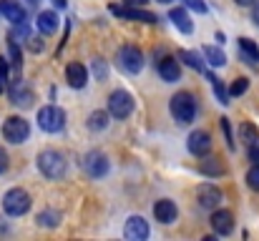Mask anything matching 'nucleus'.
<instances>
[{
  "label": "nucleus",
  "mask_w": 259,
  "mask_h": 241,
  "mask_svg": "<svg viewBox=\"0 0 259 241\" xmlns=\"http://www.w3.org/2000/svg\"><path fill=\"white\" fill-rule=\"evenodd\" d=\"M28 3H30V5H35V3H38V0H28Z\"/></svg>",
  "instance_id": "obj_43"
},
{
  "label": "nucleus",
  "mask_w": 259,
  "mask_h": 241,
  "mask_svg": "<svg viewBox=\"0 0 259 241\" xmlns=\"http://www.w3.org/2000/svg\"><path fill=\"white\" fill-rule=\"evenodd\" d=\"M38 168H40V173L46 178H53V181L56 178H63L66 176V159L58 151H43L38 156Z\"/></svg>",
  "instance_id": "obj_2"
},
{
  "label": "nucleus",
  "mask_w": 259,
  "mask_h": 241,
  "mask_svg": "<svg viewBox=\"0 0 259 241\" xmlns=\"http://www.w3.org/2000/svg\"><path fill=\"white\" fill-rule=\"evenodd\" d=\"M211 229H214L219 236L232 234V229H234V216H232V211H227V209H214V214H211Z\"/></svg>",
  "instance_id": "obj_11"
},
{
  "label": "nucleus",
  "mask_w": 259,
  "mask_h": 241,
  "mask_svg": "<svg viewBox=\"0 0 259 241\" xmlns=\"http://www.w3.org/2000/svg\"><path fill=\"white\" fill-rule=\"evenodd\" d=\"M38 126L48 133H58L66 126V111L58 106H46L38 111Z\"/></svg>",
  "instance_id": "obj_3"
},
{
  "label": "nucleus",
  "mask_w": 259,
  "mask_h": 241,
  "mask_svg": "<svg viewBox=\"0 0 259 241\" xmlns=\"http://www.w3.org/2000/svg\"><path fill=\"white\" fill-rule=\"evenodd\" d=\"M111 13H116V15H123V18H128V20H144V23H156V15H151V13H146V10H141V8H116V5H111Z\"/></svg>",
  "instance_id": "obj_16"
},
{
  "label": "nucleus",
  "mask_w": 259,
  "mask_h": 241,
  "mask_svg": "<svg viewBox=\"0 0 259 241\" xmlns=\"http://www.w3.org/2000/svg\"><path fill=\"white\" fill-rule=\"evenodd\" d=\"M154 216H156V221H161V224H174L176 216H179V209H176L174 201L161 199V201L154 204Z\"/></svg>",
  "instance_id": "obj_13"
},
{
  "label": "nucleus",
  "mask_w": 259,
  "mask_h": 241,
  "mask_svg": "<svg viewBox=\"0 0 259 241\" xmlns=\"http://www.w3.org/2000/svg\"><path fill=\"white\" fill-rule=\"evenodd\" d=\"M209 80H211V85H214V93H217L219 103H222V106H227V103H229V93H227L224 83H222L219 78H214V76H209Z\"/></svg>",
  "instance_id": "obj_28"
},
{
  "label": "nucleus",
  "mask_w": 259,
  "mask_h": 241,
  "mask_svg": "<svg viewBox=\"0 0 259 241\" xmlns=\"http://www.w3.org/2000/svg\"><path fill=\"white\" fill-rule=\"evenodd\" d=\"M0 13L5 15V20H10L13 25L25 23V10L18 0H0Z\"/></svg>",
  "instance_id": "obj_14"
},
{
  "label": "nucleus",
  "mask_w": 259,
  "mask_h": 241,
  "mask_svg": "<svg viewBox=\"0 0 259 241\" xmlns=\"http://www.w3.org/2000/svg\"><path fill=\"white\" fill-rule=\"evenodd\" d=\"M196 201H199L201 209L214 211V209H219V204H222V191H219L214 183H201V186L196 188Z\"/></svg>",
  "instance_id": "obj_8"
},
{
  "label": "nucleus",
  "mask_w": 259,
  "mask_h": 241,
  "mask_svg": "<svg viewBox=\"0 0 259 241\" xmlns=\"http://www.w3.org/2000/svg\"><path fill=\"white\" fill-rule=\"evenodd\" d=\"M118 63L126 73H139L144 68V53L136 45H123L118 51Z\"/></svg>",
  "instance_id": "obj_7"
},
{
  "label": "nucleus",
  "mask_w": 259,
  "mask_h": 241,
  "mask_svg": "<svg viewBox=\"0 0 259 241\" xmlns=\"http://www.w3.org/2000/svg\"><path fill=\"white\" fill-rule=\"evenodd\" d=\"M239 136H242V141L249 146V143H257L259 141V131L257 126H252V123H242L239 126Z\"/></svg>",
  "instance_id": "obj_27"
},
{
  "label": "nucleus",
  "mask_w": 259,
  "mask_h": 241,
  "mask_svg": "<svg viewBox=\"0 0 259 241\" xmlns=\"http://www.w3.org/2000/svg\"><path fill=\"white\" fill-rule=\"evenodd\" d=\"M186 5L194 8L196 13H206V3H204V0H186Z\"/></svg>",
  "instance_id": "obj_35"
},
{
  "label": "nucleus",
  "mask_w": 259,
  "mask_h": 241,
  "mask_svg": "<svg viewBox=\"0 0 259 241\" xmlns=\"http://www.w3.org/2000/svg\"><path fill=\"white\" fill-rule=\"evenodd\" d=\"M93 73H96L98 80L106 78V66H103V61H96V63H93Z\"/></svg>",
  "instance_id": "obj_34"
},
{
  "label": "nucleus",
  "mask_w": 259,
  "mask_h": 241,
  "mask_svg": "<svg viewBox=\"0 0 259 241\" xmlns=\"http://www.w3.org/2000/svg\"><path fill=\"white\" fill-rule=\"evenodd\" d=\"M169 18H171V23L181 30V33H186V35H189V33L194 30V23L189 20V13H186L184 8H174L171 13H169Z\"/></svg>",
  "instance_id": "obj_19"
},
{
  "label": "nucleus",
  "mask_w": 259,
  "mask_h": 241,
  "mask_svg": "<svg viewBox=\"0 0 259 241\" xmlns=\"http://www.w3.org/2000/svg\"><path fill=\"white\" fill-rule=\"evenodd\" d=\"M106 126H108V113L106 111H93L88 116V128L91 131H103Z\"/></svg>",
  "instance_id": "obj_25"
},
{
  "label": "nucleus",
  "mask_w": 259,
  "mask_h": 241,
  "mask_svg": "<svg viewBox=\"0 0 259 241\" xmlns=\"http://www.w3.org/2000/svg\"><path fill=\"white\" fill-rule=\"evenodd\" d=\"M156 3H171V0H156Z\"/></svg>",
  "instance_id": "obj_44"
},
{
  "label": "nucleus",
  "mask_w": 259,
  "mask_h": 241,
  "mask_svg": "<svg viewBox=\"0 0 259 241\" xmlns=\"http://www.w3.org/2000/svg\"><path fill=\"white\" fill-rule=\"evenodd\" d=\"M108 113L113 116V118H128L131 113H134V98H131V93L128 90H113L111 95H108Z\"/></svg>",
  "instance_id": "obj_5"
},
{
  "label": "nucleus",
  "mask_w": 259,
  "mask_h": 241,
  "mask_svg": "<svg viewBox=\"0 0 259 241\" xmlns=\"http://www.w3.org/2000/svg\"><path fill=\"white\" fill-rule=\"evenodd\" d=\"M123 3H126V5H131V8H144L149 0H123Z\"/></svg>",
  "instance_id": "obj_39"
},
{
  "label": "nucleus",
  "mask_w": 259,
  "mask_h": 241,
  "mask_svg": "<svg viewBox=\"0 0 259 241\" xmlns=\"http://www.w3.org/2000/svg\"><path fill=\"white\" fill-rule=\"evenodd\" d=\"M252 5H254V8H252V23H254V25H259V0H254Z\"/></svg>",
  "instance_id": "obj_37"
},
{
  "label": "nucleus",
  "mask_w": 259,
  "mask_h": 241,
  "mask_svg": "<svg viewBox=\"0 0 259 241\" xmlns=\"http://www.w3.org/2000/svg\"><path fill=\"white\" fill-rule=\"evenodd\" d=\"M66 78H68V83L73 85V88H83L88 83V71L86 66H81V63H68V68H66Z\"/></svg>",
  "instance_id": "obj_17"
},
{
  "label": "nucleus",
  "mask_w": 259,
  "mask_h": 241,
  "mask_svg": "<svg viewBox=\"0 0 259 241\" xmlns=\"http://www.w3.org/2000/svg\"><path fill=\"white\" fill-rule=\"evenodd\" d=\"M38 224L46 226V229H56V226L61 224V214H58V211H51V209H48V211H40V214H38Z\"/></svg>",
  "instance_id": "obj_26"
},
{
  "label": "nucleus",
  "mask_w": 259,
  "mask_h": 241,
  "mask_svg": "<svg viewBox=\"0 0 259 241\" xmlns=\"http://www.w3.org/2000/svg\"><path fill=\"white\" fill-rule=\"evenodd\" d=\"M3 209H5L8 216H23V214H28V209H30V196H28V191H23V188H10V191L3 196Z\"/></svg>",
  "instance_id": "obj_4"
},
{
  "label": "nucleus",
  "mask_w": 259,
  "mask_h": 241,
  "mask_svg": "<svg viewBox=\"0 0 259 241\" xmlns=\"http://www.w3.org/2000/svg\"><path fill=\"white\" fill-rule=\"evenodd\" d=\"M247 183L252 191H259V163H254L249 171H247Z\"/></svg>",
  "instance_id": "obj_30"
},
{
  "label": "nucleus",
  "mask_w": 259,
  "mask_h": 241,
  "mask_svg": "<svg viewBox=\"0 0 259 241\" xmlns=\"http://www.w3.org/2000/svg\"><path fill=\"white\" fill-rule=\"evenodd\" d=\"M30 48H33V51H40V48H43L40 38H30Z\"/></svg>",
  "instance_id": "obj_40"
},
{
  "label": "nucleus",
  "mask_w": 259,
  "mask_h": 241,
  "mask_svg": "<svg viewBox=\"0 0 259 241\" xmlns=\"http://www.w3.org/2000/svg\"><path fill=\"white\" fill-rule=\"evenodd\" d=\"M10 98H13V103H18V106L28 108V106H30V101H33V93H30V90H28L23 83H13Z\"/></svg>",
  "instance_id": "obj_21"
},
{
  "label": "nucleus",
  "mask_w": 259,
  "mask_h": 241,
  "mask_svg": "<svg viewBox=\"0 0 259 241\" xmlns=\"http://www.w3.org/2000/svg\"><path fill=\"white\" fill-rule=\"evenodd\" d=\"M222 131H224V138H227V146L229 151H234V136H232V126H229V118H222Z\"/></svg>",
  "instance_id": "obj_32"
},
{
  "label": "nucleus",
  "mask_w": 259,
  "mask_h": 241,
  "mask_svg": "<svg viewBox=\"0 0 259 241\" xmlns=\"http://www.w3.org/2000/svg\"><path fill=\"white\" fill-rule=\"evenodd\" d=\"M123 236L128 241H144L149 236V224L141 219V216H131L126 221V229H123Z\"/></svg>",
  "instance_id": "obj_12"
},
{
  "label": "nucleus",
  "mask_w": 259,
  "mask_h": 241,
  "mask_svg": "<svg viewBox=\"0 0 259 241\" xmlns=\"http://www.w3.org/2000/svg\"><path fill=\"white\" fill-rule=\"evenodd\" d=\"M159 76L166 80V83H176V80L181 78V66H179V61L174 56H166V58L159 61Z\"/></svg>",
  "instance_id": "obj_15"
},
{
  "label": "nucleus",
  "mask_w": 259,
  "mask_h": 241,
  "mask_svg": "<svg viewBox=\"0 0 259 241\" xmlns=\"http://www.w3.org/2000/svg\"><path fill=\"white\" fill-rule=\"evenodd\" d=\"M3 136H5V141H10V143H23V141H28V136H30V126H28L25 118L10 116V118H5V123H3Z\"/></svg>",
  "instance_id": "obj_6"
},
{
  "label": "nucleus",
  "mask_w": 259,
  "mask_h": 241,
  "mask_svg": "<svg viewBox=\"0 0 259 241\" xmlns=\"http://www.w3.org/2000/svg\"><path fill=\"white\" fill-rule=\"evenodd\" d=\"M239 48H242V58L247 61V63H252V66H257L259 63V48L249 40V38H239Z\"/></svg>",
  "instance_id": "obj_23"
},
{
  "label": "nucleus",
  "mask_w": 259,
  "mask_h": 241,
  "mask_svg": "<svg viewBox=\"0 0 259 241\" xmlns=\"http://www.w3.org/2000/svg\"><path fill=\"white\" fill-rule=\"evenodd\" d=\"M169 111H171L174 121H179V123H191L194 116H196V101H194L191 93L181 90V93H176V95L171 98Z\"/></svg>",
  "instance_id": "obj_1"
},
{
  "label": "nucleus",
  "mask_w": 259,
  "mask_h": 241,
  "mask_svg": "<svg viewBox=\"0 0 259 241\" xmlns=\"http://www.w3.org/2000/svg\"><path fill=\"white\" fill-rule=\"evenodd\" d=\"M53 3H56L58 8H66V0H53Z\"/></svg>",
  "instance_id": "obj_42"
},
{
  "label": "nucleus",
  "mask_w": 259,
  "mask_h": 241,
  "mask_svg": "<svg viewBox=\"0 0 259 241\" xmlns=\"http://www.w3.org/2000/svg\"><path fill=\"white\" fill-rule=\"evenodd\" d=\"M5 83H8V63L5 58H0V93L5 90Z\"/></svg>",
  "instance_id": "obj_33"
},
{
  "label": "nucleus",
  "mask_w": 259,
  "mask_h": 241,
  "mask_svg": "<svg viewBox=\"0 0 259 241\" xmlns=\"http://www.w3.org/2000/svg\"><path fill=\"white\" fill-rule=\"evenodd\" d=\"M249 161H252V163H259V141L257 143H249Z\"/></svg>",
  "instance_id": "obj_36"
},
{
  "label": "nucleus",
  "mask_w": 259,
  "mask_h": 241,
  "mask_svg": "<svg viewBox=\"0 0 259 241\" xmlns=\"http://www.w3.org/2000/svg\"><path fill=\"white\" fill-rule=\"evenodd\" d=\"M201 159L204 161H199V171H201L204 176H211V178H214V176H222V173L227 171L224 163L219 159H209V156H201Z\"/></svg>",
  "instance_id": "obj_20"
},
{
  "label": "nucleus",
  "mask_w": 259,
  "mask_h": 241,
  "mask_svg": "<svg viewBox=\"0 0 259 241\" xmlns=\"http://www.w3.org/2000/svg\"><path fill=\"white\" fill-rule=\"evenodd\" d=\"M5 168H8V154H5V151L0 149V173H3Z\"/></svg>",
  "instance_id": "obj_38"
},
{
  "label": "nucleus",
  "mask_w": 259,
  "mask_h": 241,
  "mask_svg": "<svg viewBox=\"0 0 259 241\" xmlns=\"http://www.w3.org/2000/svg\"><path fill=\"white\" fill-rule=\"evenodd\" d=\"M8 51H10V58H13V71L18 73V71H20V48H18V43L10 40V43H8Z\"/></svg>",
  "instance_id": "obj_29"
},
{
  "label": "nucleus",
  "mask_w": 259,
  "mask_h": 241,
  "mask_svg": "<svg viewBox=\"0 0 259 241\" xmlns=\"http://www.w3.org/2000/svg\"><path fill=\"white\" fill-rule=\"evenodd\" d=\"M201 53H204V58H206L211 66H217V68L227 63V56H224L219 48H214V45H204V51H201Z\"/></svg>",
  "instance_id": "obj_24"
},
{
  "label": "nucleus",
  "mask_w": 259,
  "mask_h": 241,
  "mask_svg": "<svg viewBox=\"0 0 259 241\" xmlns=\"http://www.w3.org/2000/svg\"><path fill=\"white\" fill-rule=\"evenodd\" d=\"M179 61H184L189 68H194V71H199V73H206L204 61H201V56H199L196 51H179Z\"/></svg>",
  "instance_id": "obj_22"
},
{
  "label": "nucleus",
  "mask_w": 259,
  "mask_h": 241,
  "mask_svg": "<svg viewBox=\"0 0 259 241\" xmlns=\"http://www.w3.org/2000/svg\"><path fill=\"white\" fill-rule=\"evenodd\" d=\"M186 146H189V154L191 156H199L201 159V156H206L211 151V136L206 131H194V133H189Z\"/></svg>",
  "instance_id": "obj_9"
},
{
  "label": "nucleus",
  "mask_w": 259,
  "mask_h": 241,
  "mask_svg": "<svg viewBox=\"0 0 259 241\" xmlns=\"http://www.w3.org/2000/svg\"><path fill=\"white\" fill-rule=\"evenodd\" d=\"M247 88H249V80L247 78H237L234 83H232V88H229V95H242Z\"/></svg>",
  "instance_id": "obj_31"
},
{
  "label": "nucleus",
  "mask_w": 259,
  "mask_h": 241,
  "mask_svg": "<svg viewBox=\"0 0 259 241\" xmlns=\"http://www.w3.org/2000/svg\"><path fill=\"white\" fill-rule=\"evenodd\" d=\"M234 3H237V5H252L254 0H234Z\"/></svg>",
  "instance_id": "obj_41"
},
{
  "label": "nucleus",
  "mask_w": 259,
  "mask_h": 241,
  "mask_svg": "<svg viewBox=\"0 0 259 241\" xmlns=\"http://www.w3.org/2000/svg\"><path fill=\"white\" fill-rule=\"evenodd\" d=\"M35 23H38V30H40L43 35H53V33L58 30V15H56L53 10H43Z\"/></svg>",
  "instance_id": "obj_18"
},
{
  "label": "nucleus",
  "mask_w": 259,
  "mask_h": 241,
  "mask_svg": "<svg viewBox=\"0 0 259 241\" xmlns=\"http://www.w3.org/2000/svg\"><path fill=\"white\" fill-rule=\"evenodd\" d=\"M83 166H86V173L91 178H101V176L108 173V159L101 151H91L83 161Z\"/></svg>",
  "instance_id": "obj_10"
}]
</instances>
